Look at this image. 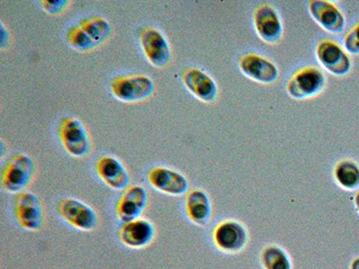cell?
I'll return each instance as SVG.
<instances>
[{
  "mask_svg": "<svg viewBox=\"0 0 359 269\" xmlns=\"http://www.w3.org/2000/svg\"><path fill=\"white\" fill-rule=\"evenodd\" d=\"M40 3L41 8L50 15L62 14L70 5L69 0H44Z\"/></svg>",
  "mask_w": 359,
  "mask_h": 269,
  "instance_id": "cell-23",
  "label": "cell"
},
{
  "mask_svg": "<svg viewBox=\"0 0 359 269\" xmlns=\"http://www.w3.org/2000/svg\"><path fill=\"white\" fill-rule=\"evenodd\" d=\"M334 177L345 190H357L359 188V166L351 160H343L336 165Z\"/></svg>",
  "mask_w": 359,
  "mask_h": 269,
  "instance_id": "cell-20",
  "label": "cell"
},
{
  "mask_svg": "<svg viewBox=\"0 0 359 269\" xmlns=\"http://www.w3.org/2000/svg\"><path fill=\"white\" fill-rule=\"evenodd\" d=\"M59 136L64 149L70 156L84 157L91 151L89 134L78 118H63L59 126Z\"/></svg>",
  "mask_w": 359,
  "mask_h": 269,
  "instance_id": "cell-4",
  "label": "cell"
},
{
  "mask_svg": "<svg viewBox=\"0 0 359 269\" xmlns=\"http://www.w3.org/2000/svg\"><path fill=\"white\" fill-rule=\"evenodd\" d=\"M186 88L198 100L212 104L219 97V86L207 73L197 67H190L182 74Z\"/></svg>",
  "mask_w": 359,
  "mask_h": 269,
  "instance_id": "cell-14",
  "label": "cell"
},
{
  "mask_svg": "<svg viewBox=\"0 0 359 269\" xmlns=\"http://www.w3.org/2000/svg\"><path fill=\"white\" fill-rule=\"evenodd\" d=\"M261 264L264 269H293L290 255L278 245L266 246L262 249Z\"/></svg>",
  "mask_w": 359,
  "mask_h": 269,
  "instance_id": "cell-21",
  "label": "cell"
},
{
  "mask_svg": "<svg viewBox=\"0 0 359 269\" xmlns=\"http://www.w3.org/2000/svg\"><path fill=\"white\" fill-rule=\"evenodd\" d=\"M317 60L327 71L336 76L348 75L351 69V59L338 43L330 40L320 41L316 49Z\"/></svg>",
  "mask_w": 359,
  "mask_h": 269,
  "instance_id": "cell-10",
  "label": "cell"
},
{
  "mask_svg": "<svg viewBox=\"0 0 359 269\" xmlns=\"http://www.w3.org/2000/svg\"><path fill=\"white\" fill-rule=\"evenodd\" d=\"M351 269H359V258H355L354 261L351 262Z\"/></svg>",
  "mask_w": 359,
  "mask_h": 269,
  "instance_id": "cell-25",
  "label": "cell"
},
{
  "mask_svg": "<svg viewBox=\"0 0 359 269\" xmlns=\"http://www.w3.org/2000/svg\"><path fill=\"white\" fill-rule=\"evenodd\" d=\"M344 47L351 55H358L359 54V24L355 28L352 29L347 34L344 41Z\"/></svg>",
  "mask_w": 359,
  "mask_h": 269,
  "instance_id": "cell-24",
  "label": "cell"
},
{
  "mask_svg": "<svg viewBox=\"0 0 359 269\" xmlns=\"http://www.w3.org/2000/svg\"><path fill=\"white\" fill-rule=\"evenodd\" d=\"M57 211L64 221L83 232H91L99 226L97 212L89 205L76 198H63L57 204Z\"/></svg>",
  "mask_w": 359,
  "mask_h": 269,
  "instance_id": "cell-3",
  "label": "cell"
},
{
  "mask_svg": "<svg viewBox=\"0 0 359 269\" xmlns=\"http://www.w3.org/2000/svg\"><path fill=\"white\" fill-rule=\"evenodd\" d=\"M309 12L313 20L331 34H341L344 30V15L332 2L313 0L309 3Z\"/></svg>",
  "mask_w": 359,
  "mask_h": 269,
  "instance_id": "cell-16",
  "label": "cell"
},
{
  "mask_svg": "<svg viewBox=\"0 0 359 269\" xmlns=\"http://www.w3.org/2000/svg\"><path fill=\"white\" fill-rule=\"evenodd\" d=\"M35 163L25 153L13 156L1 172L3 188L11 193H21L34 181Z\"/></svg>",
  "mask_w": 359,
  "mask_h": 269,
  "instance_id": "cell-1",
  "label": "cell"
},
{
  "mask_svg": "<svg viewBox=\"0 0 359 269\" xmlns=\"http://www.w3.org/2000/svg\"><path fill=\"white\" fill-rule=\"evenodd\" d=\"M239 67L247 78L261 84H273L280 76L278 67L273 62L256 54H247L241 57Z\"/></svg>",
  "mask_w": 359,
  "mask_h": 269,
  "instance_id": "cell-15",
  "label": "cell"
},
{
  "mask_svg": "<svg viewBox=\"0 0 359 269\" xmlns=\"http://www.w3.org/2000/svg\"><path fill=\"white\" fill-rule=\"evenodd\" d=\"M67 41L69 46L74 50L86 53L93 50L97 45L88 36L84 30L80 28L79 25L70 27L67 33Z\"/></svg>",
  "mask_w": 359,
  "mask_h": 269,
  "instance_id": "cell-22",
  "label": "cell"
},
{
  "mask_svg": "<svg viewBox=\"0 0 359 269\" xmlns=\"http://www.w3.org/2000/svg\"><path fill=\"white\" fill-rule=\"evenodd\" d=\"M248 230L242 223L227 220L214 230L213 239L217 249L229 254L242 251L248 242Z\"/></svg>",
  "mask_w": 359,
  "mask_h": 269,
  "instance_id": "cell-8",
  "label": "cell"
},
{
  "mask_svg": "<svg viewBox=\"0 0 359 269\" xmlns=\"http://www.w3.org/2000/svg\"><path fill=\"white\" fill-rule=\"evenodd\" d=\"M186 212L192 223L198 226H206L212 214L210 198L206 192L202 190L191 191L186 198Z\"/></svg>",
  "mask_w": 359,
  "mask_h": 269,
  "instance_id": "cell-18",
  "label": "cell"
},
{
  "mask_svg": "<svg viewBox=\"0 0 359 269\" xmlns=\"http://www.w3.org/2000/svg\"><path fill=\"white\" fill-rule=\"evenodd\" d=\"M96 172L102 181L116 191L126 190L130 184V174L123 163L114 156H104L97 160Z\"/></svg>",
  "mask_w": 359,
  "mask_h": 269,
  "instance_id": "cell-17",
  "label": "cell"
},
{
  "mask_svg": "<svg viewBox=\"0 0 359 269\" xmlns=\"http://www.w3.org/2000/svg\"><path fill=\"white\" fill-rule=\"evenodd\" d=\"M79 25L95 41L97 47L110 39L112 34L110 22L102 18H85L79 22Z\"/></svg>",
  "mask_w": 359,
  "mask_h": 269,
  "instance_id": "cell-19",
  "label": "cell"
},
{
  "mask_svg": "<svg viewBox=\"0 0 359 269\" xmlns=\"http://www.w3.org/2000/svg\"><path fill=\"white\" fill-rule=\"evenodd\" d=\"M256 33L265 43L276 44L283 35V25L276 9L269 5L259 6L253 15Z\"/></svg>",
  "mask_w": 359,
  "mask_h": 269,
  "instance_id": "cell-13",
  "label": "cell"
},
{
  "mask_svg": "<svg viewBox=\"0 0 359 269\" xmlns=\"http://www.w3.org/2000/svg\"><path fill=\"white\" fill-rule=\"evenodd\" d=\"M325 85L326 78L322 70L316 67H307L292 76L287 89L292 98L306 100L320 94Z\"/></svg>",
  "mask_w": 359,
  "mask_h": 269,
  "instance_id": "cell-5",
  "label": "cell"
},
{
  "mask_svg": "<svg viewBox=\"0 0 359 269\" xmlns=\"http://www.w3.org/2000/svg\"><path fill=\"white\" fill-rule=\"evenodd\" d=\"M111 91L114 97L126 104L147 100L155 92V84L146 75L120 76L111 82Z\"/></svg>",
  "mask_w": 359,
  "mask_h": 269,
  "instance_id": "cell-2",
  "label": "cell"
},
{
  "mask_svg": "<svg viewBox=\"0 0 359 269\" xmlns=\"http://www.w3.org/2000/svg\"><path fill=\"white\" fill-rule=\"evenodd\" d=\"M140 44L147 60L157 69L168 67L172 59V49L165 35L153 27L144 28L140 33Z\"/></svg>",
  "mask_w": 359,
  "mask_h": 269,
  "instance_id": "cell-7",
  "label": "cell"
},
{
  "mask_svg": "<svg viewBox=\"0 0 359 269\" xmlns=\"http://www.w3.org/2000/svg\"><path fill=\"white\" fill-rule=\"evenodd\" d=\"M147 178L153 188L171 196H182L190 187L188 179L184 174L163 166L150 170Z\"/></svg>",
  "mask_w": 359,
  "mask_h": 269,
  "instance_id": "cell-11",
  "label": "cell"
},
{
  "mask_svg": "<svg viewBox=\"0 0 359 269\" xmlns=\"http://www.w3.org/2000/svg\"><path fill=\"white\" fill-rule=\"evenodd\" d=\"M355 207H357V209H358V213H359V192H358V193L357 195H355Z\"/></svg>",
  "mask_w": 359,
  "mask_h": 269,
  "instance_id": "cell-26",
  "label": "cell"
},
{
  "mask_svg": "<svg viewBox=\"0 0 359 269\" xmlns=\"http://www.w3.org/2000/svg\"><path fill=\"white\" fill-rule=\"evenodd\" d=\"M149 201V193L145 188L140 185L130 186L125 190L117 203V216L124 223L140 219Z\"/></svg>",
  "mask_w": 359,
  "mask_h": 269,
  "instance_id": "cell-12",
  "label": "cell"
},
{
  "mask_svg": "<svg viewBox=\"0 0 359 269\" xmlns=\"http://www.w3.org/2000/svg\"><path fill=\"white\" fill-rule=\"evenodd\" d=\"M156 229L151 221L137 219L124 223L118 232V238L128 248L145 249L155 241Z\"/></svg>",
  "mask_w": 359,
  "mask_h": 269,
  "instance_id": "cell-9",
  "label": "cell"
},
{
  "mask_svg": "<svg viewBox=\"0 0 359 269\" xmlns=\"http://www.w3.org/2000/svg\"><path fill=\"white\" fill-rule=\"evenodd\" d=\"M14 212L22 229L36 232L44 224V210L40 198L29 191H22L15 200Z\"/></svg>",
  "mask_w": 359,
  "mask_h": 269,
  "instance_id": "cell-6",
  "label": "cell"
}]
</instances>
